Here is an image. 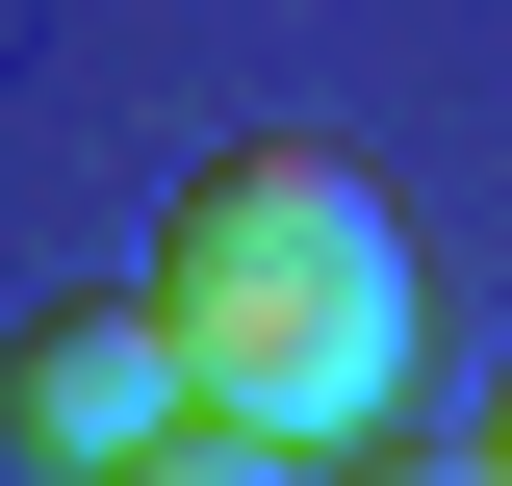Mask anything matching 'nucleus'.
I'll use <instances>...</instances> for the list:
<instances>
[{
	"mask_svg": "<svg viewBox=\"0 0 512 486\" xmlns=\"http://www.w3.org/2000/svg\"><path fill=\"white\" fill-rule=\"evenodd\" d=\"M154 307H180V384H205V410L308 435V461L410 410V205H384L359 154H308V128H256V154L180 180Z\"/></svg>",
	"mask_w": 512,
	"mask_h": 486,
	"instance_id": "nucleus-1",
	"label": "nucleus"
},
{
	"mask_svg": "<svg viewBox=\"0 0 512 486\" xmlns=\"http://www.w3.org/2000/svg\"><path fill=\"white\" fill-rule=\"evenodd\" d=\"M0 410L52 435L77 486H103V461H154V435L205 410V384H180V307H154V282H77V307H26V359H0Z\"/></svg>",
	"mask_w": 512,
	"mask_h": 486,
	"instance_id": "nucleus-2",
	"label": "nucleus"
},
{
	"mask_svg": "<svg viewBox=\"0 0 512 486\" xmlns=\"http://www.w3.org/2000/svg\"><path fill=\"white\" fill-rule=\"evenodd\" d=\"M103 486H333V461H308V435H256V410H180L154 461H103Z\"/></svg>",
	"mask_w": 512,
	"mask_h": 486,
	"instance_id": "nucleus-3",
	"label": "nucleus"
},
{
	"mask_svg": "<svg viewBox=\"0 0 512 486\" xmlns=\"http://www.w3.org/2000/svg\"><path fill=\"white\" fill-rule=\"evenodd\" d=\"M333 486H487V435H333Z\"/></svg>",
	"mask_w": 512,
	"mask_h": 486,
	"instance_id": "nucleus-4",
	"label": "nucleus"
},
{
	"mask_svg": "<svg viewBox=\"0 0 512 486\" xmlns=\"http://www.w3.org/2000/svg\"><path fill=\"white\" fill-rule=\"evenodd\" d=\"M487 486H512V410H487Z\"/></svg>",
	"mask_w": 512,
	"mask_h": 486,
	"instance_id": "nucleus-5",
	"label": "nucleus"
}]
</instances>
